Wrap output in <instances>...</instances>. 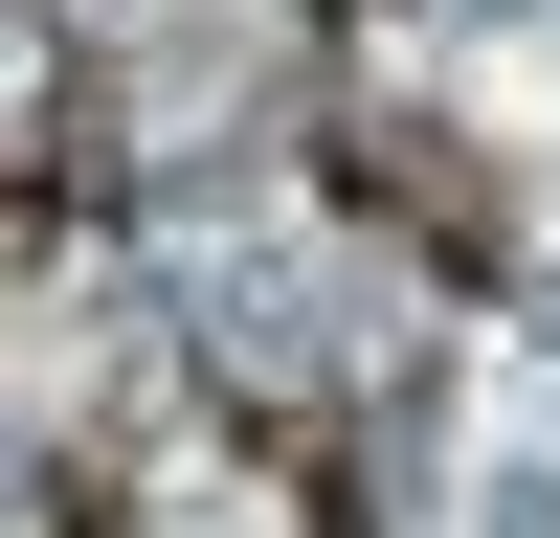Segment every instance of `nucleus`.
Returning a JSON list of instances; mask_svg holds the SVG:
<instances>
[{"label": "nucleus", "instance_id": "nucleus-1", "mask_svg": "<svg viewBox=\"0 0 560 538\" xmlns=\"http://www.w3.org/2000/svg\"><path fill=\"white\" fill-rule=\"evenodd\" d=\"M68 247H90V157L68 134H0V292H45Z\"/></svg>", "mask_w": 560, "mask_h": 538}]
</instances>
